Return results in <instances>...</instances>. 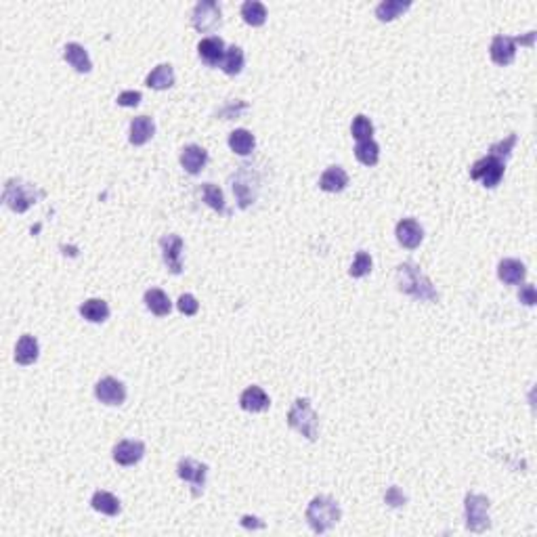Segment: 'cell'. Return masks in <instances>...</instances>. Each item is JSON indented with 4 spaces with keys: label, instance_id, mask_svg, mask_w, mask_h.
I'll list each match as a JSON object with an SVG mask.
<instances>
[{
    "label": "cell",
    "instance_id": "obj_28",
    "mask_svg": "<svg viewBox=\"0 0 537 537\" xmlns=\"http://www.w3.org/2000/svg\"><path fill=\"white\" fill-rule=\"evenodd\" d=\"M242 17L248 26L259 28L267 21V6L259 0H246L242 4Z\"/></svg>",
    "mask_w": 537,
    "mask_h": 537
},
{
    "label": "cell",
    "instance_id": "obj_6",
    "mask_svg": "<svg viewBox=\"0 0 537 537\" xmlns=\"http://www.w3.org/2000/svg\"><path fill=\"white\" fill-rule=\"evenodd\" d=\"M231 187H233V195L237 197V206L246 210L256 202L261 179L250 166H239V170L231 177Z\"/></svg>",
    "mask_w": 537,
    "mask_h": 537
},
{
    "label": "cell",
    "instance_id": "obj_23",
    "mask_svg": "<svg viewBox=\"0 0 537 537\" xmlns=\"http://www.w3.org/2000/svg\"><path fill=\"white\" fill-rule=\"evenodd\" d=\"M131 143L136 145V147H141V145H145L153 134H156V122H153V118H149V116H136L133 118V122H131Z\"/></svg>",
    "mask_w": 537,
    "mask_h": 537
},
{
    "label": "cell",
    "instance_id": "obj_34",
    "mask_svg": "<svg viewBox=\"0 0 537 537\" xmlns=\"http://www.w3.org/2000/svg\"><path fill=\"white\" fill-rule=\"evenodd\" d=\"M516 141H519V136H516V134L514 133L508 134L506 139H501V141L493 143L492 147H489V156H495V158H499V160L510 158V153H512V149H514Z\"/></svg>",
    "mask_w": 537,
    "mask_h": 537
},
{
    "label": "cell",
    "instance_id": "obj_18",
    "mask_svg": "<svg viewBox=\"0 0 537 537\" xmlns=\"http://www.w3.org/2000/svg\"><path fill=\"white\" fill-rule=\"evenodd\" d=\"M349 185V175L342 166H330L321 177H319V187L327 193H340Z\"/></svg>",
    "mask_w": 537,
    "mask_h": 537
},
{
    "label": "cell",
    "instance_id": "obj_12",
    "mask_svg": "<svg viewBox=\"0 0 537 537\" xmlns=\"http://www.w3.org/2000/svg\"><path fill=\"white\" fill-rule=\"evenodd\" d=\"M395 235H397V242L401 244L403 248L416 250L422 244V239H424V229L420 227V223L416 219H401L397 223Z\"/></svg>",
    "mask_w": 537,
    "mask_h": 537
},
{
    "label": "cell",
    "instance_id": "obj_13",
    "mask_svg": "<svg viewBox=\"0 0 537 537\" xmlns=\"http://www.w3.org/2000/svg\"><path fill=\"white\" fill-rule=\"evenodd\" d=\"M516 38H510V36H504V34H497L493 36L492 48H489V55H492V61L495 65H510L516 57Z\"/></svg>",
    "mask_w": 537,
    "mask_h": 537
},
{
    "label": "cell",
    "instance_id": "obj_1",
    "mask_svg": "<svg viewBox=\"0 0 537 537\" xmlns=\"http://www.w3.org/2000/svg\"><path fill=\"white\" fill-rule=\"evenodd\" d=\"M397 286L403 294L418 298V300L435 303L439 298L437 290L433 288V281L413 263H403L397 267Z\"/></svg>",
    "mask_w": 537,
    "mask_h": 537
},
{
    "label": "cell",
    "instance_id": "obj_32",
    "mask_svg": "<svg viewBox=\"0 0 537 537\" xmlns=\"http://www.w3.org/2000/svg\"><path fill=\"white\" fill-rule=\"evenodd\" d=\"M355 158H357L361 164L365 166H376L378 160H380V145L369 139V141H361L355 147Z\"/></svg>",
    "mask_w": 537,
    "mask_h": 537
},
{
    "label": "cell",
    "instance_id": "obj_37",
    "mask_svg": "<svg viewBox=\"0 0 537 537\" xmlns=\"http://www.w3.org/2000/svg\"><path fill=\"white\" fill-rule=\"evenodd\" d=\"M384 501L391 506V508H401L407 504V497H405V493L399 489V487H389L386 493H384Z\"/></svg>",
    "mask_w": 537,
    "mask_h": 537
},
{
    "label": "cell",
    "instance_id": "obj_29",
    "mask_svg": "<svg viewBox=\"0 0 537 537\" xmlns=\"http://www.w3.org/2000/svg\"><path fill=\"white\" fill-rule=\"evenodd\" d=\"M244 63H246V57H244V48L242 46L231 45L227 50H224L223 63V72L227 76H237L242 70H244Z\"/></svg>",
    "mask_w": 537,
    "mask_h": 537
},
{
    "label": "cell",
    "instance_id": "obj_22",
    "mask_svg": "<svg viewBox=\"0 0 537 537\" xmlns=\"http://www.w3.org/2000/svg\"><path fill=\"white\" fill-rule=\"evenodd\" d=\"M145 85L153 90L170 89V87L175 85V70H173V65H170V63H160L158 67H153V70L147 74Z\"/></svg>",
    "mask_w": 537,
    "mask_h": 537
},
{
    "label": "cell",
    "instance_id": "obj_30",
    "mask_svg": "<svg viewBox=\"0 0 537 537\" xmlns=\"http://www.w3.org/2000/svg\"><path fill=\"white\" fill-rule=\"evenodd\" d=\"M411 6L409 0H382L378 6H376V17L380 21H393L397 17H401L403 13Z\"/></svg>",
    "mask_w": 537,
    "mask_h": 537
},
{
    "label": "cell",
    "instance_id": "obj_31",
    "mask_svg": "<svg viewBox=\"0 0 537 537\" xmlns=\"http://www.w3.org/2000/svg\"><path fill=\"white\" fill-rule=\"evenodd\" d=\"M202 197H204V202H206L215 212H219V215H229V208H227V204H224V195L219 185H215V183H204V185H202Z\"/></svg>",
    "mask_w": 537,
    "mask_h": 537
},
{
    "label": "cell",
    "instance_id": "obj_15",
    "mask_svg": "<svg viewBox=\"0 0 537 537\" xmlns=\"http://www.w3.org/2000/svg\"><path fill=\"white\" fill-rule=\"evenodd\" d=\"M208 164V151L200 145H187L180 151V166L189 175H200L204 166Z\"/></svg>",
    "mask_w": 537,
    "mask_h": 537
},
{
    "label": "cell",
    "instance_id": "obj_21",
    "mask_svg": "<svg viewBox=\"0 0 537 537\" xmlns=\"http://www.w3.org/2000/svg\"><path fill=\"white\" fill-rule=\"evenodd\" d=\"M38 355H40L38 340L32 334H23L17 340V347H15V361L19 365H32V363H36Z\"/></svg>",
    "mask_w": 537,
    "mask_h": 537
},
{
    "label": "cell",
    "instance_id": "obj_14",
    "mask_svg": "<svg viewBox=\"0 0 537 537\" xmlns=\"http://www.w3.org/2000/svg\"><path fill=\"white\" fill-rule=\"evenodd\" d=\"M224 43L221 36H206V38H202L200 40V45H197V55H200V59L206 63V65H210V67H219L221 63H223V57H224Z\"/></svg>",
    "mask_w": 537,
    "mask_h": 537
},
{
    "label": "cell",
    "instance_id": "obj_39",
    "mask_svg": "<svg viewBox=\"0 0 537 537\" xmlns=\"http://www.w3.org/2000/svg\"><path fill=\"white\" fill-rule=\"evenodd\" d=\"M519 300H521L523 305H527V307H533V305L537 303L536 288H533L531 283L521 286V290H519Z\"/></svg>",
    "mask_w": 537,
    "mask_h": 537
},
{
    "label": "cell",
    "instance_id": "obj_40",
    "mask_svg": "<svg viewBox=\"0 0 537 537\" xmlns=\"http://www.w3.org/2000/svg\"><path fill=\"white\" fill-rule=\"evenodd\" d=\"M248 109V103H244V101H235V103H229L227 107H224L223 112H221V116H223L224 120H231V118H237L242 112H246Z\"/></svg>",
    "mask_w": 537,
    "mask_h": 537
},
{
    "label": "cell",
    "instance_id": "obj_27",
    "mask_svg": "<svg viewBox=\"0 0 537 537\" xmlns=\"http://www.w3.org/2000/svg\"><path fill=\"white\" fill-rule=\"evenodd\" d=\"M254 145H256L254 134L250 133V131H246V129H235L233 133L229 134V147H231V151L237 153V156H248V153H252Z\"/></svg>",
    "mask_w": 537,
    "mask_h": 537
},
{
    "label": "cell",
    "instance_id": "obj_9",
    "mask_svg": "<svg viewBox=\"0 0 537 537\" xmlns=\"http://www.w3.org/2000/svg\"><path fill=\"white\" fill-rule=\"evenodd\" d=\"M177 472H179V477L185 483H189L193 497H200L204 493L206 474H208V466L206 464H202V462H197L193 457H180Z\"/></svg>",
    "mask_w": 537,
    "mask_h": 537
},
{
    "label": "cell",
    "instance_id": "obj_8",
    "mask_svg": "<svg viewBox=\"0 0 537 537\" xmlns=\"http://www.w3.org/2000/svg\"><path fill=\"white\" fill-rule=\"evenodd\" d=\"M191 23H193V28H195L197 32H202V34L215 32V30L221 26V4L215 2V0H200V2L193 6Z\"/></svg>",
    "mask_w": 537,
    "mask_h": 537
},
{
    "label": "cell",
    "instance_id": "obj_24",
    "mask_svg": "<svg viewBox=\"0 0 537 537\" xmlns=\"http://www.w3.org/2000/svg\"><path fill=\"white\" fill-rule=\"evenodd\" d=\"M143 300H145V307L153 315H158V317H166V315L173 311V303H170L168 294L164 290H160V288L147 290L145 296H143Z\"/></svg>",
    "mask_w": 537,
    "mask_h": 537
},
{
    "label": "cell",
    "instance_id": "obj_17",
    "mask_svg": "<svg viewBox=\"0 0 537 537\" xmlns=\"http://www.w3.org/2000/svg\"><path fill=\"white\" fill-rule=\"evenodd\" d=\"M239 405L246 411L259 413V411H267L271 399L261 386H248L242 395H239Z\"/></svg>",
    "mask_w": 537,
    "mask_h": 537
},
{
    "label": "cell",
    "instance_id": "obj_7",
    "mask_svg": "<svg viewBox=\"0 0 537 537\" xmlns=\"http://www.w3.org/2000/svg\"><path fill=\"white\" fill-rule=\"evenodd\" d=\"M504 170H506V164L504 160L495 158V156H485L481 160H477L470 168V179L472 180H481L483 187L487 189H493L499 185V180L504 177Z\"/></svg>",
    "mask_w": 537,
    "mask_h": 537
},
{
    "label": "cell",
    "instance_id": "obj_19",
    "mask_svg": "<svg viewBox=\"0 0 537 537\" xmlns=\"http://www.w3.org/2000/svg\"><path fill=\"white\" fill-rule=\"evenodd\" d=\"M63 59H65L76 72H80V74H89L90 70H92V61H90L87 48L82 45H78V43L65 45V48H63Z\"/></svg>",
    "mask_w": 537,
    "mask_h": 537
},
{
    "label": "cell",
    "instance_id": "obj_25",
    "mask_svg": "<svg viewBox=\"0 0 537 537\" xmlns=\"http://www.w3.org/2000/svg\"><path fill=\"white\" fill-rule=\"evenodd\" d=\"M78 311L90 323H103L109 317V305L101 298H89L80 305Z\"/></svg>",
    "mask_w": 537,
    "mask_h": 537
},
{
    "label": "cell",
    "instance_id": "obj_35",
    "mask_svg": "<svg viewBox=\"0 0 537 537\" xmlns=\"http://www.w3.org/2000/svg\"><path fill=\"white\" fill-rule=\"evenodd\" d=\"M371 267H374L371 256H369L365 250H359L357 254H355L353 265H351V268H349V273H351V277H365V275H369V273H371Z\"/></svg>",
    "mask_w": 537,
    "mask_h": 537
},
{
    "label": "cell",
    "instance_id": "obj_20",
    "mask_svg": "<svg viewBox=\"0 0 537 537\" xmlns=\"http://www.w3.org/2000/svg\"><path fill=\"white\" fill-rule=\"evenodd\" d=\"M497 275H499V279H501L504 283H508V286H519V283L525 281L527 268H525V265H523L521 261H516V259H504V261L497 265Z\"/></svg>",
    "mask_w": 537,
    "mask_h": 537
},
{
    "label": "cell",
    "instance_id": "obj_33",
    "mask_svg": "<svg viewBox=\"0 0 537 537\" xmlns=\"http://www.w3.org/2000/svg\"><path fill=\"white\" fill-rule=\"evenodd\" d=\"M351 133L357 139V143H361V141H369L371 134H374V124H371V120H369L367 116L359 114V116H355V120H353Z\"/></svg>",
    "mask_w": 537,
    "mask_h": 537
},
{
    "label": "cell",
    "instance_id": "obj_5",
    "mask_svg": "<svg viewBox=\"0 0 537 537\" xmlns=\"http://www.w3.org/2000/svg\"><path fill=\"white\" fill-rule=\"evenodd\" d=\"M492 501L487 495L481 493H466L464 499V510H466V527L472 533H485L492 527V516H489Z\"/></svg>",
    "mask_w": 537,
    "mask_h": 537
},
{
    "label": "cell",
    "instance_id": "obj_38",
    "mask_svg": "<svg viewBox=\"0 0 537 537\" xmlns=\"http://www.w3.org/2000/svg\"><path fill=\"white\" fill-rule=\"evenodd\" d=\"M141 99H143V94L139 92V90H124V92H120L118 94V105H122V107H136L139 103H141Z\"/></svg>",
    "mask_w": 537,
    "mask_h": 537
},
{
    "label": "cell",
    "instance_id": "obj_10",
    "mask_svg": "<svg viewBox=\"0 0 537 537\" xmlns=\"http://www.w3.org/2000/svg\"><path fill=\"white\" fill-rule=\"evenodd\" d=\"M94 397L105 405H122L126 401V386L120 380L105 376L94 384Z\"/></svg>",
    "mask_w": 537,
    "mask_h": 537
},
{
    "label": "cell",
    "instance_id": "obj_16",
    "mask_svg": "<svg viewBox=\"0 0 537 537\" xmlns=\"http://www.w3.org/2000/svg\"><path fill=\"white\" fill-rule=\"evenodd\" d=\"M143 455H145V443L141 441H120L114 448V460L120 466H134L136 462H141Z\"/></svg>",
    "mask_w": 537,
    "mask_h": 537
},
{
    "label": "cell",
    "instance_id": "obj_26",
    "mask_svg": "<svg viewBox=\"0 0 537 537\" xmlns=\"http://www.w3.org/2000/svg\"><path fill=\"white\" fill-rule=\"evenodd\" d=\"M90 506L101 512V514H107V516H116L120 514L122 506H120V499L109 492H94L92 493V499H90Z\"/></svg>",
    "mask_w": 537,
    "mask_h": 537
},
{
    "label": "cell",
    "instance_id": "obj_36",
    "mask_svg": "<svg viewBox=\"0 0 537 537\" xmlns=\"http://www.w3.org/2000/svg\"><path fill=\"white\" fill-rule=\"evenodd\" d=\"M179 311L187 317H193V315L200 311V303L193 294H180L179 303H177Z\"/></svg>",
    "mask_w": 537,
    "mask_h": 537
},
{
    "label": "cell",
    "instance_id": "obj_11",
    "mask_svg": "<svg viewBox=\"0 0 537 537\" xmlns=\"http://www.w3.org/2000/svg\"><path fill=\"white\" fill-rule=\"evenodd\" d=\"M160 248H162V259L164 265L168 267L170 273L179 275L183 271V261H180V252H183V237L177 233H168L160 237Z\"/></svg>",
    "mask_w": 537,
    "mask_h": 537
},
{
    "label": "cell",
    "instance_id": "obj_41",
    "mask_svg": "<svg viewBox=\"0 0 537 537\" xmlns=\"http://www.w3.org/2000/svg\"><path fill=\"white\" fill-rule=\"evenodd\" d=\"M242 525H244L246 529H263V527H265V523H259V519H256V516H250V514L242 516Z\"/></svg>",
    "mask_w": 537,
    "mask_h": 537
},
{
    "label": "cell",
    "instance_id": "obj_2",
    "mask_svg": "<svg viewBox=\"0 0 537 537\" xmlns=\"http://www.w3.org/2000/svg\"><path fill=\"white\" fill-rule=\"evenodd\" d=\"M46 195L45 189L21 179H9L4 183L2 191V202L13 210V212H26L30 210L36 202H40Z\"/></svg>",
    "mask_w": 537,
    "mask_h": 537
},
{
    "label": "cell",
    "instance_id": "obj_3",
    "mask_svg": "<svg viewBox=\"0 0 537 537\" xmlns=\"http://www.w3.org/2000/svg\"><path fill=\"white\" fill-rule=\"evenodd\" d=\"M342 512L336 499L330 495H317L307 506V523L311 525L315 533H327L334 525H338Z\"/></svg>",
    "mask_w": 537,
    "mask_h": 537
},
{
    "label": "cell",
    "instance_id": "obj_4",
    "mask_svg": "<svg viewBox=\"0 0 537 537\" xmlns=\"http://www.w3.org/2000/svg\"><path fill=\"white\" fill-rule=\"evenodd\" d=\"M288 426L298 430L305 439L315 441L317 439V428H319V418L315 413L313 405L307 397H298L292 403L288 411Z\"/></svg>",
    "mask_w": 537,
    "mask_h": 537
}]
</instances>
